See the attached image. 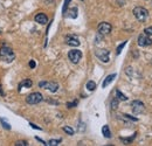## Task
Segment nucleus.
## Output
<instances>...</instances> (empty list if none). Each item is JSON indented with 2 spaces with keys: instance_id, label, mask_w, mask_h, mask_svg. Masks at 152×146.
Segmentation results:
<instances>
[{
  "instance_id": "nucleus-1",
  "label": "nucleus",
  "mask_w": 152,
  "mask_h": 146,
  "mask_svg": "<svg viewBox=\"0 0 152 146\" xmlns=\"http://www.w3.org/2000/svg\"><path fill=\"white\" fill-rule=\"evenodd\" d=\"M14 58H15V54L12 50V48L7 46H2L0 48V60H2L6 63H11L14 61Z\"/></svg>"
},
{
  "instance_id": "nucleus-2",
  "label": "nucleus",
  "mask_w": 152,
  "mask_h": 146,
  "mask_svg": "<svg viewBox=\"0 0 152 146\" xmlns=\"http://www.w3.org/2000/svg\"><path fill=\"white\" fill-rule=\"evenodd\" d=\"M132 13H133L135 18L139 22H145L148 20V18H149V11L146 8H144V7H140V6L135 7L133 11H132Z\"/></svg>"
},
{
  "instance_id": "nucleus-3",
  "label": "nucleus",
  "mask_w": 152,
  "mask_h": 146,
  "mask_svg": "<svg viewBox=\"0 0 152 146\" xmlns=\"http://www.w3.org/2000/svg\"><path fill=\"white\" fill-rule=\"evenodd\" d=\"M42 99H43V96H42L40 92H33V93H30V95H28V96L26 97V102H27V104H30V105L39 104L40 102H42Z\"/></svg>"
},
{
  "instance_id": "nucleus-4",
  "label": "nucleus",
  "mask_w": 152,
  "mask_h": 146,
  "mask_svg": "<svg viewBox=\"0 0 152 146\" xmlns=\"http://www.w3.org/2000/svg\"><path fill=\"white\" fill-rule=\"evenodd\" d=\"M131 109H132V112L135 115H140L145 111V105L140 101H133L131 103Z\"/></svg>"
},
{
  "instance_id": "nucleus-5",
  "label": "nucleus",
  "mask_w": 152,
  "mask_h": 146,
  "mask_svg": "<svg viewBox=\"0 0 152 146\" xmlns=\"http://www.w3.org/2000/svg\"><path fill=\"white\" fill-rule=\"evenodd\" d=\"M68 58L70 60L71 63L74 64H77L80 62V60L82 58V52L79 50V49H73L68 53Z\"/></svg>"
},
{
  "instance_id": "nucleus-6",
  "label": "nucleus",
  "mask_w": 152,
  "mask_h": 146,
  "mask_svg": "<svg viewBox=\"0 0 152 146\" xmlns=\"http://www.w3.org/2000/svg\"><path fill=\"white\" fill-rule=\"evenodd\" d=\"M95 55L98 58V60H101L103 63H108L109 62V55H110V52L108 49H97L95 52Z\"/></svg>"
},
{
  "instance_id": "nucleus-7",
  "label": "nucleus",
  "mask_w": 152,
  "mask_h": 146,
  "mask_svg": "<svg viewBox=\"0 0 152 146\" xmlns=\"http://www.w3.org/2000/svg\"><path fill=\"white\" fill-rule=\"evenodd\" d=\"M39 87L47 89L50 92H56L59 90V84L56 82H45V81H42V82L39 83Z\"/></svg>"
},
{
  "instance_id": "nucleus-8",
  "label": "nucleus",
  "mask_w": 152,
  "mask_h": 146,
  "mask_svg": "<svg viewBox=\"0 0 152 146\" xmlns=\"http://www.w3.org/2000/svg\"><path fill=\"white\" fill-rule=\"evenodd\" d=\"M98 33L101 34V35H108V34H110L111 33V30H112V26L109 24V22H101L99 25H98Z\"/></svg>"
},
{
  "instance_id": "nucleus-9",
  "label": "nucleus",
  "mask_w": 152,
  "mask_h": 146,
  "mask_svg": "<svg viewBox=\"0 0 152 146\" xmlns=\"http://www.w3.org/2000/svg\"><path fill=\"white\" fill-rule=\"evenodd\" d=\"M138 46L139 47H149L152 46V40L145 34H140L138 36Z\"/></svg>"
},
{
  "instance_id": "nucleus-10",
  "label": "nucleus",
  "mask_w": 152,
  "mask_h": 146,
  "mask_svg": "<svg viewBox=\"0 0 152 146\" xmlns=\"http://www.w3.org/2000/svg\"><path fill=\"white\" fill-rule=\"evenodd\" d=\"M66 43L68 46H71V47H79L80 46V41L76 36H73V35H67L66 39H64Z\"/></svg>"
},
{
  "instance_id": "nucleus-11",
  "label": "nucleus",
  "mask_w": 152,
  "mask_h": 146,
  "mask_svg": "<svg viewBox=\"0 0 152 146\" xmlns=\"http://www.w3.org/2000/svg\"><path fill=\"white\" fill-rule=\"evenodd\" d=\"M34 20H35V22H37V24H40V25H46V24L48 22V17H47L45 13H37V14L35 15Z\"/></svg>"
},
{
  "instance_id": "nucleus-12",
  "label": "nucleus",
  "mask_w": 152,
  "mask_h": 146,
  "mask_svg": "<svg viewBox=\"0 0 152 146\" xmlns=\"http://www.w3.org/2000/svg\"><path fill=\"white\" fill-rule=\"evenodd\" d=\"M32 86H33V82H32L30 80H28V78H26V80H24L22 82H20V83H19L18 90H19V91H21V89H22V88L30 89V88H32Z\"/></svg>"
},
{
  "instance_id": "nucleus-13",
  "label": "nucleus",
  "mask_w": 152,
  "mask_h": 146,
  "mask_svg": "<svg viewBox=\"0 0 152 146\" xmlns=\"http://www.w3.org/2000/svg\"><path fill=\"white\" fill-rule=\"evenodd\" d=\"M117 75L116 74H111V75H108L107 77H105V80L103 81V84H102V88H107L114 80H115V77H116Z\"/></svg>"
},
{
  "instance_id": "nucleus-14",
  "label": "nucleus",
  "mask_w": 152,
  "mask_h": 146,
  "mask_svg": "<svg viewBox=\"0 0 152 146\" xmlns=\"http://www.w3.org/2000/svg\"><path fill=\"white\" fill-rule=\"evenodd\" d=\"M63 17H69V18H71V19H76V18H77V8H76V7L70 8L69 11L66 12V14H64Z\"/></svg>"
},
{
  "instance_id": "nucleus-15",
  "label": "nucleus",
  "mask_w": 152,
  "mask_h": 146,
  "mask_svg": "<svg viewBox=\"0 0 152 146\" xmlns=\"http://www.w3.org/2000/svg\"><path fill=\"white\" fill-rule=\"evenodd\" d=\"M102 134H103L105 138H111V131H110V129H109L108 125H104V126L102 127Z\"/></svg>"
},
{
  "instance_id": "nucleus-16",
  "label": "nucleus",
  "mask_w": 152,
  "mask_h": 146,
  "mask_svg": "<svg viewBox=\"0 0 152 146\" xmlns=\"http://www.w3.org/2000/svg\"><path fill=\"white\" fill-rule=\"evenodd\" d=\"M116 98H117L118 101H128V97H126L124 93H122L118 89L116 90Z\"/></svg>"
},
{
  "instance_id": "nucleus-17",
  "label": "nucleus",
  "mask_w": 152,
  "mask_h": 146,
  "mask_svg": "<svg viewBox=\"0 0 152 146\" xmlns=\"http://www.w3.org/2000/svg\"><path fill=\"white\" fill-rule=\"evenodd\" d=\"M0 123L2 124V127H4V129H6V130H11V125H9V123H8L5 118H0Z\"/></svg>"
},
{
  "instance_id": "nucleus-18",
  "label": "nucleus",
  "mask_w": 152,
  "mask_h": 146,
  "mask_svg": "<svg viewBox=\"0 0 152 146\" xmlns=\"http://www.w3.org/2000/svg\"><path fill=\"white\" fill-rule=\"evenodd\" d=\"M62 130L67 133V134H69V136H73L74 133H75V131H74V129H71L70 126H63L62 127Z\"/></svg>"
},
{
  "instance_id": "nucleus-19",
  "label": "nucleus",
  "mask_w": 152,
  "mask_h": 146,
  "mask_svg": "<svg viewBox=\"0 0 152 146\" xmlns=\"http://www.w3.org/2000/svg\"><path fill=\"white\" fill-rule=\"evenodd\" d=\"M61 142H62V139H50V140L47 143V145L48 146H56V145H59Z\"/></svg>"
},
{
  "instance_id": "nucleus-20",
  "label": "nucleus",
  "mask_w": 152,
  "mask_h": 146,
  "mask_svg": "<svg viewBox=\"0 0 152 146\" xmlns=\"http://www.w3.org/2000/svg\"><path fill=\"white\" fill-rule=\"evenodd\" d=\"M86 87H87V89H88L89 91H94V90L96 89V83H95L94 81H89Z\"/></svg>"
},
{
  "instance_id": "nucleus-21",
  "label": "nucleus",
  "mask_w": 152,
  "mask_h": 146,
  "mask_svg": "<svg viewBox=\"0 0 152 146\" xmlns=\"http://www.w3.org/2000/svg\"><path fill=\"white\" fill-rule=\"evenodd\" d=\"M136 134H137V133H135V134H133L131 138H121V140L124 143V144H125V145H128V144H130V143H131V142H132V140L136 138Z\"/></svg>"
},
{
  "instance_id": "nucleus-22",
  "label": "nucleus",
  "mask_w": 152,
  "mask_h": 146,
  "mask_svg": "<svg viewBox=\"0 0 152 146\" xmlns=\"http://www.w3.org/2000/svg\"><path fill=\"white\" fill-rule=\"evenodd\" d=\"M110 106H111V110H116V109L118 108V99H117V98L112 99V101H111Z\"/></svg>"
},
{
  "instance_id": "nucleus-23",
  "label": "nucleus",
  "mask_w": 152,
  "mask_h": 146,
  "mask_svg": "<svg viewBox=\"0 0 152 146\" xmlns=\"http://www.w3.org/2000/svg\"><path fill=\"white\" fill-rule=\"evenodd\" d=\"M71 0H64V4H63V8H62V13H63V15L66 14V12L68 11V6H69V2H70Z\"/></svg>"
},
{
  "instance_id": "nucleus-24",
  "label": "nucleus",
  "mask_w": 152,
  "mask_h": 146,
  "mask_svg": "<svg viewBox=\"0 0 152 146\" xmlns=\"http://www.w3.org/2000/svg\"><path fill=\"white\" fill-rule=\"evenodd\" d=\"M126 42H128V41H124V42H123V43H122V45H120V46H118V47H117V50H116V54H117V55H120V54H121L122 49H123V48H124V46H125V45H126Z\"/></svg>"
},
{
  "instance_id": "nucleus-25",
  "label": "nucleus",
  "mask_w": 152,
  "mask_h": 146,
  "mask_svg": "<svg viewBox=\"0 0 152 146\" xmlns=\"http://www.w3.org/2000/svg\"><path fill=\"white\" fill-rule=\"evenodd\" d=\"M15 146H28V143L26 140H18L15 143Z\"/></svg>"
},
{
  "instance_id": "nucleus-26",
  "label": "nucleus",
  "mask_w": 152,
  "mask_h": 146,
  "mask_svg": "<svg viewBox=\"0 0 152 146\" xmlns=\"http://www.w3.org/2000/svg\"><path fill=\"white\" fill-rule=\"evenodd\" d=\"M144 33H145V35H148V36H152V26L151 27H146V28L144 29Z\"/></svg>"
},
{
  "instance_id": "nucleus-27",
  "label": "nucleus",
  "mask_w": 152,
  "mask_h": 146,
  "mask_svg": "<svg viewBox=\"0 0 152 146\" xmlns=\"http://www.w3.org/2000/svg\"><path fill=\"white\" fill-rule=\"evenodd\" d=\"M77 103H79L77 101H74V102H68V103H67V106H68L69 109H70V108H75V106L77 105Z\"/></svg>"
},
{
  "instance_id": "nucleus-28",
  "label": "nucleus",
  "mask_w": 152,
  "mask_h": 146,
  "mask_svg": "<svg viewBox=\"0 0 152 146\" xmlns=\"http://www.w3.org/2000/svg\"><path fill=\"white\" fill-rule=\"evenodd\" d=\"M30 127L32 129H36V130H42L40 126H37V125H35V124H33V123H30Z\"/></svg>"
},
{
  "instance_id": "nucleus-29",
  "label": "nucleus",
  "mask_w": 152,
  "mask_h": 146,
  "mask_svg": "<svg viewBox=\"0 0 152 146\" xmlns=\"http://www.w3.org/2000/svg\"><path fill=\"white\" fill-rule=\"evenodd\" d=\"M30 67L32 68V69H34V68L36 67V63H35V61H33V60H32V61H30Z\"/></svg>"
},
{
  "instance_id": "nucleus-30",
  "label": "nucleus",
  "mask_w": 152,
  "mask_h": 146,
  "mask_svg": "<svg viewBox=\"0 0 152 146\" xmlns=\"http://www.w3.org/2000/svg\"><path fill=\"white\" fill-rule=\"evenodd\" d=\"M0 95H1V96H5V93H4L2 89H1V86H0Z\"/></svg>"
},
{
  "instance_id": "nucleus-31",
  "label": "nucleus",
  "mask_w": 152,
  "mask_h": 146,
  "mask_svg": "<svg viewBox=\"0 0 152 146\" xmlns=\"http://www.w3.org/2000/svg\"><path fill=\"white\" fill-rule=\"evenodd\" d=\"M0 33H1V29H0Z\"/></svg>"
},
{
  "instance_id": "nucleus-32",
  "label": "nucleus",
  "mask_w": 152,
  "mask_h": 146,
  "mask_svg": "<svg viewBox=\"0 0 152 146\" xmlns=\"http://www.w3.org/2000/svg\"><path fill=\"white\" fill-rule=\"evenodd\" d=\"M81 1H83V0H81Z\"/></svg>"
}]
</instances>
